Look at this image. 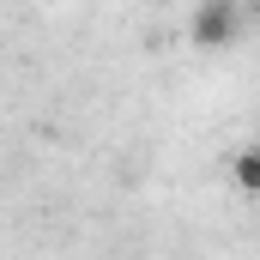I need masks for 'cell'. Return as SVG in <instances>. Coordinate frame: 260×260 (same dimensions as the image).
I'll use <instances>...</instances> for the list:
<instances>
[{
  "instance_id": "obj_1",
  "label": "cell",
  "mask_w": 260,
  "mask_h": 260,
  "mask_svg": "<svg viewBox=\"0 0 260 260\" xmlns=\"http://www.w3.org/2000/svg\"><path fill=\"white\" fill-rule=\"evenodd\" d=\"M236 30H242V0H200L194 6V24H188L194 49H230Z\"/></svg>"
},
{
  "instance_id": "obj_2",
  "label": "cell",
  "mask_w": 260,
  "mask_h": 260,
  "mask_svg": "<svg viewBox=\"0 0 260 260\" xmlns=\"http://www.w3.org/2000/svg\"><path fill=\"white\" fill-rule=\"evenodd\" d=\"M230 182H236L242 194H260V145H242V151L230 157Z\"/></svg>"
},
{
  "instance_id": "obj_3",
  "label": "cell",
  "mask_w": 260,
  "mask_h": 260,
  "mask_svg": "<svg viewBox=\"0 0 260 260\" xmlns=\"http://www.w3.org/2000/svg\"><path fill=\"white\" fill-rule=\"evenodd\" d=\"M254 6H260V0H254Z\"/></svg>"
}]
</instances>
